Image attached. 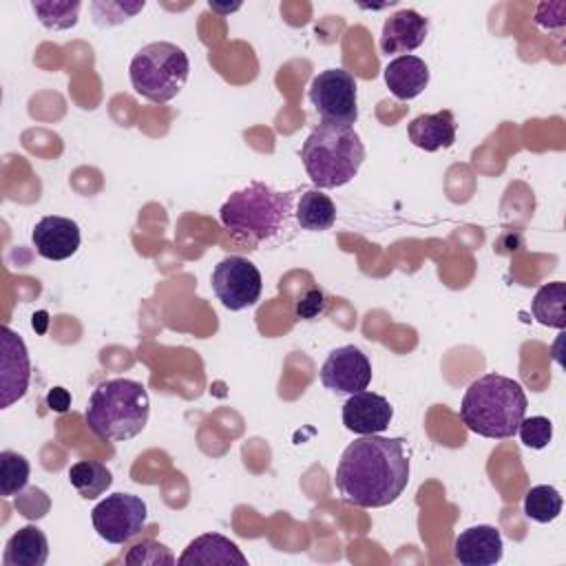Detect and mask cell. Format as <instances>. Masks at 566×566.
I'll list each match as a JSON object with an SVG mask.
<instances>
[{
	"mask_svg": "<svg viewBox=\"0 0 566 566\" xmlns=\"http://www.w3.org/2000/svg\"><path fill=\"white\" fill-rule=\"evenodd\" d=\"M318 378L334 394H358L371 382V363L356 345H343L327 354Z\"/></svg>",
	"mask_w": 566,
	"mask_h": 566,
	"instance_id": "10",
	"label": "cell"
},
{
	"mask_svg": "<svg viewBox=\"0 0 566 566\" xmlns=\"http://www.w3.org/2000/svg\"><path fill=\"white\" fill-rule=\"evenodd\" d=\"M382 75L391 95L402 102L418 97L429 84V66L418 55H398L385 66Z\"/></svg>",
	"mask_w": 566,
	"mask_h": 566,
	"instance_id": "18",
	"label": "cell"
},
{
	"mask_svg": "<svg viewBox=\"0 0 566 566\" xmlns=\"http://www.w3.org/2000/svg\"><path fill=\"white\" fill-rule=\"evenodd\" d=\"M294 195L296 192H279L263 181H250L223 201L219 221L228 232L254 243L276 239L290 226Z\"/></svg>",
	"mask_w": 566,
	"mask_h": 566,
	"instance_id": "3",
	"label": "cell"
},
{
	"mask_svg": "<svg viewBox=\"0 0 566 566\" xmlns=\"http://www.w3.org/2000/svg\"><path fill=\"white\" fill-rule=\"evenodd\" d=\"M69 482L71 486L84 497V500H97L104 495L113 484V473L106 469V464L95 460H80L71 464L69 469Z\"/></svg>",
	"mask_w": 566,
	"mask_h": 566,
	"instance_id": "21",
	"label": "cell"
},
{
	"mask_svg": "<svg viewBox=\"0 0 566 566\" xmlns=\"http://www.w3.org/2000/svg\"><path fill=\"white\" fill-rule=\"evenodd\" d=\"M93 528L108 544H126L139 535L148 520V506L130 493H111L91 511Z\"/></svg>",
	"mask_w": 566,
	"mask_h": 566,
	"instance_id": "8",
	"label": "cell"
},
{
	"mask_svg": "<svg viewBox=\"0 0 566 566\" xmlns=\"http://www.w3.org/2000/svg\"><path fill=\"white\" fill-rule=\"evenodd\" d=\"M124 562L128 566H159V564L170 566V564H177V557L172 555V551L168 546H164L155 539H144L126 553Z\"/></svg>",
	"mask_w": 566,
	"mask_h": 566,
	"instance_id": "26",
	"label": "cell"
},
{
	"mask_svg": "<svg viewBox=\"0 0 566 566\" xmlns=\"http://www.w3.org/2000/svg\"><path fill=\"white\" fill-rule=\"evenodd\" d=\"M453 555L462 566H493L504 555L502 533L489 524L469 526L455 537Z\"/></svg>",
	"mask_w": 566,
	"mask_h": 566,
	"instance_id": "15",
	"label": "cell"
},
{
	"mask_svg": "<svg viewBox=\"0 0 566 566\" xmlns=\"http://www.w3.org/2000/svg\"><path fill=\"white\" fill-rule=\"evenodd\" d=\"M564 506V500L559 495V491L551 484H537L531 486L524 495V513L528 520L539 522V524H548L553 520L559 517Z\"/></svg>",
	"mask_w": 566,
	"mask_h": 566,
	"instance_id": "23",
	"label": "cell"
},
{
	"mask_svg": "<svg viewBox=\"0 0 566 566\" xmlns=\"http://www.w3.org/2000/svg\"><path fill=\"white\" fill-rule=\"evenodd\" d=\"M190 75L186 51L172 42H150L142 46L128 66L133 88L155 102L166 104L181 93Z\"/></svg>",
	"mask_w": 566,
	"mask_h": 566,
	"instance_id": "6",
	"label": "cell"
},
{
	"mask_svg": "<svg viewBox=\"0 0 566 566\" xmlns=\"http://www.w3.org/2000/svg\"><path fill=\"white\" fill-rule=\"evenodd\" d=\"M31 241L35 245V252L42 259L64 261L77 252L82 237H80V226L73 219L49 214L35 223L31 232Z\"/></svg>",
	"mask_w": 566,
	"mask_h": 566,
	"instance_id": "13",
	"label": "cell"
},
{
	"mask_svg": "<svg viewBox=\"0 0 566 566\" xmlns=\"http://www.w3.org/2000/svg\"><path fill=\"white\" fill-rule=\"evenodd\" d=\"M177 564H181V566H186V564H203V566L239 564V566H245L248 559L232 539H228L219 533H203V535L195 537L184 548Z\"/></svg>",
	"mask_w": 566,
	"mask_h": 566,
	"instance_id": "17",
	"label": "cell"
},
{
	"mask_svg": "<svg viewBox=\"0 0 566 566\" xmlns=\"http://www.w3.org/2000/svg\"><path fill=\"white\" fill-rule=\"evenodd\" d=\"M307 177L318 190L349 184L365 159V146L354 126L318 124L301 146Z\"/></svg>",
	"mask_w": 566,
	"mask_h": 566,
	"instance_id": "5",
	"label": "cell"
},
{
	"mask_svg": "<svg viewBox=\"0 0 566 566\" xmlns=\"http://www.w3.org/2000/svg\"><path fill=\"white\" fill-rule=\"evenodd\" d=\"M0 407L7 409L24 398L31 380V360L24 340L7 325L0 329Z\"/></svg>",
	"mask_w": 566,
	"mask_h": 566,
	"instance_id": "11",
	"label": "cell"
},
{
	"mask_svg": "<svg viewBox=\"0 0 566 566\" xmlns=\"http://www.w3.org/2000/svg\"><path fill=\"white\" fill-rule=\"evenodd\" d=\"M455 117L451 111H438V113H424L409 122L407 135L409 142L427 153H436L440 148H449L455 142Z\"/></svg>",
	"mask_w": 566,
	"mask_h": 566,
	"instance_id": "16",
	"label": "cell"
},
{
	"mask_svg": "<svg viewBox=\"0 0 566 566\" xmlns=\"http://www.w3.org/2000/svg\"><path fill=\"white\" fill-rule=\"evenodd\" d=\"M46 405L51 409H55V411H66L69 405H71V396H69V391L64 387H53L49 391V396H46Z\"/></svg>",
	"mask_w": 566,
	"mask_h": 566,
	"instance_id": "29",
	"label": "cell"
},
{
	"mask_svg": "<svg viewBox=\"0 0 566 566\" xmlns=\"http://www.w3.org/2000/svg\"><path fill=\"white\" fill-rule=\"evenodd\" d=\"M327 307V298H325V292L321 287H310L294 305V314L296 318H303V321H314L316 316H321Z\"/></svg>",
	"mask_w": 566,
	"mask_h": 566,
	"instance_id": "28",
	"label": "cell"
},
{
	"mask_svg": "<svg viewBox=\"0 0 566 566\" xmlns=\"http://www.w3.org/2000/svg\"><path fill=\"white\" fill-rule=\"evenodd\" d=\"M33 13L38 15V20L42 22V27L51 29V31H66L71 27L77 24V15L82 9V2L73 0V2H31Z\"/></svg>",
	"mask_w": 566,
	"mask_h": 566,
	"instance_id": "25",
	"label": "cell"
},
{
	"mask_svg": "<svg viewBox=\"0 0 566 566\" xmlns=\"http://www.w3.org/2000/svg\"><path fill=\"white\" fill-rule=\"evenodd\" d=\"M394 418V407L389 400L374 391H358L347 398L343 405V424L345 429L358 436H376L382 433Z\"/></svg>",
	"mask_w": 566,
	"mask_h": 566,
	"instance_id": "12",
	"label": "cell"
},
{
	"mask_svg": "<svg viewBox=\"0 0 566 566\" xmlns=\"http://www.w3.org/2000/svg\"><path fill=\"white\" fill-rule=\"evenodd\" d=\"M564 303H566V285H564V281H553V283L542 285L535 292L531 310H533V316L542 325L564 329V325H566Z\"/></svg>",
	"mask_w": 566,
	"mask_h": 566,
	"instance_id": "22",
	"label": "cell"
},
{
	"mask_svg": "<svg viewBox=\"0 0 566 566\" xmlns=\"http://www.w3.org/2000/svg\"><path fill=\"white\" fill-rule=\"evenodd\" d=\"M334 484L349 506L382 509L409 484V458L402 438L360 436L349 442L336 464Z\"/></svg>",
	"mask_w": 566,
	"mask_h": 566,
	"instance_id": "1",
	"label": "cell"
},
{
	"mask_svg": "<svg viewBox=\"0 0 566 566\" xmlns=\"http://www.w3.org/2000/svg\"><path fill=\"white\" fill-rule=\"evenodd\" d=\"M307 97L325 124L352 126L358 119V86L345 69L321 71L312 80Z\"/></svg>",
	"mask_w": 566,
	"mask_h": 566,
	"instance_id": "7",
	"label": "cell"
},
{
	"mask_svg": "<svg viewBox=\"0 0 566 566\" xmlns=\"http://www.w3.org/2000/svg\"><path fill=\"white\" fill-rule=\"evenodd\" d=\"M148 413L150 398L139 380L111 378L93 389L84 420L97 438L126 442L144 431Z\"/></svg>",
	"mask_w": 566,
	"mask_h": 566,
	"instance_id": "4",
	"label": "cell"
},
{
	"mask_svg": "<svg viewBox=\"0 0 566 566\" xmlns=\"http://www.w3.org/2000/svg\"><path fill=\"white\" fill-rule=\"evenodd\" d=\"M517 436L524 447L544 449L553 440V422L546 416H524L517 427Z\"/></svg>",
	"mask_w": 566,
	"mask_h": 566,
	"instance_id": "27",
	"label": "cell"
},
{
	"mask_svg": "<svg viewBox=\"0 0 566 566\" xmlns=\"http://www.w3.org/2000/svg\"><path fill=\"white\" fill-rule=\"evenodd\" d=\"M427 33H429V20L422 13H418L416 9H400L382 22L378 44H380V51L387 55L389 53L409 55L424 42Z\"/></svg>",
	"mask_w": 566,
	"mask_h": 566,
	"instance_id": "14",
	"label": "cell"
},
{
	"mask_svg": "<svg viewBox=\"0 0 566 566\" xmlns=\"http://www.w3.org/2000/svg\"><path fill=\"white\" fill-rule=\"evenodd\" d=\"M294 219L303 230L323 232L336 223V206L325 192L305 190L296 201Z\"/></svg>",
	"mask_w": 566,
	"mask_h": 566,
	"instance_id": "20",
	"label": "cell"
},
{
	"mask_svg": "<svg viewBox=\"0 0 566 566\" xmlns=\"http://www.w3.org/2000/svg\"><path fill=\"white\" fill-rule=\"evenodd\" d=\"M212 292L223 307L239 312L252 307L263 290V279L259 268L245 256H226L221 259L210 276Z\"/></svg>",
	"mask_w": 566,
	"mask_h": 566,
	"instance_id": "9",
	"label": "cell"
},
{
	"mask_svg": "<svg viewBox=\"0 0 566 566\" xmlns=\"http://www.w3.org/2000/svg\"><path fill=\"white\" fill-rule=\"evenodd\" d=\"M526 407L528 398L517 380L502 374H484L467 387L460 418L469 431L482 438L509 440L517 433Z\"/></svg>",
	"mask_w": 566,
	"mask_h": 566,
	"instance_id": "2",
	"label": "cell"
},
{
	"mask_svg": "<svg viewBox=\"0 0 566 566\" xmlns=\"http://www.w3.org/2000/svg\"><path fill=\"white\" fill-rule=\"evenodd\" d=\"M49 559V542L46 535L33 526L27 524L18 528L4 546V566H44Z\"/></svg>",
	"mask_w": 566,
	"mask_h": 566,
	"instance_id": "19",
	"label": "cell"
},
{
	"mask_svg": "<svg viewBox=\"0 0 566 566\" xmlns=\"http://www.w3.org/2000/svg\"><path fill=\"white\" fill-rule=\"evenodd\" d=\"M31 464L22 453L15 451H2L0 453V493L4 497L18 495L27 482H29Z\"/></svg>",
	"mask_w": 566,
	"mask_h": 566,
	"instance_id": "24",
	"label": "cell"
}]
</instances>
